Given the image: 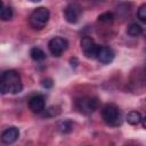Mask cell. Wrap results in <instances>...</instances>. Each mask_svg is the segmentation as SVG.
Wrapping results in <instances>:
<instances>
[{"mask_svg":"<svg viewBox=\"0 0 146 146\" xmlns=\"http://www.w3.org/2000/svg\"><path fill=\"white\" fill-rule=\"evenodd\" d=\"M23 89L22 80L17 71L8 70L1 74L0 91L1 94H18Z\"/></svg>","mask_w":146,"mask_h":146,"instance_id":"1","label":"cell"},{"mask_svg":"<svg viewBox=\"0 0 146 146\" xmlns=\"http://www.w3.org/2000/svg\"><path fill=\"white\" fill-rule=\"evenodd\" d=\"M102 117L104 122L111 127H117L122 123V114L119 107L114 104H106L103 107Z\"/></svg>","mask_w":146,"mask_h":146,"instance_id":"2","label":"cell"},{"mask_svg":"<svg viewBox=\"0 0 146 146\" xmlns=\"http://www.w3.org/2000/svg\"><path fill=\"white\" fill-rule=\"evenodd\" d=\"M49 16H50V14H49L48 8L38 7L30 15V24L33 29L41 30L47 25V23L49 21Z\"/></svg>","mask_w":146,"mask_h":146,"instance_id":"3","label":"cell"},{"mask_svg":"<svg viewBox=\"0 0 146 146\" xmlns=\"http://www.w3.org/2000/svg\"><path fill=\"white\" fill-rule=\"evenodd\" d=\"M75 105L82 114H91L98 107V99L96 97H81L76 99Z\"/></svg>","mask_w":146,"mask_h":146,"instance_id":"4","label":"cell"},{"mask_svg":"<svg viewBox=\"0 0 146 146\" xmlns=\"http://www.w3.org/2000/svg\"><path fill=\"white\" fill-rule=\"evenodd\" d=\"M80 46L81 49L84 54V56L89 59H97V55H98V50H99V46L97 43H95V41L89 38V36H83L80 41Z\"/></svg>","mask_w":146,"mask_h":146,"instance_id":"5","label":"cell"},{"mask_svg":"<svg viewBox=\"0 0 146 146\" xmlns=\"http://www.w3.org/2000/svg\"><path fill=\"white\" fill-rule=\"evenodd\" d=\"M67 47H68L67 40L64 39V38H60V36L52 38L48 43V49H49L50 54L55 57L62 56L63 52L67 49Z\"/></svg>","mask_w":146,"mask_h":146,"instance_id":"6","label":"cell"},{"mask_svg":"<svg viewBox=\"0 0 146 146\" xmlns=\"http://www.w3.org/2000/svg\"><path fill=\"white\" fill-rule=\"evenodd\" d=\"M82 14V8L80 5L78 3H68L65 9H64V17L66 19V22L71 23V24H75L79 22L80 17Z\"/></svg>","mask_w":146,"mask_h":146,"instance_id":"7","label":"cell"},{"mask_svg":"<svg viewBox=\"0 0 146 146\" xmlns=\"http://www.w3.org/2000/svg\"><path fill=\"white\" fill-rule=\"evenodd\" d=\"M29 108L36 114H40L46 108V99L41 95H35L30 98L29 100Z\"/></svg>","mask_w":146,"mask_h":146,"instance_id":"8","label":"cell"},{"mask_svg":"<svg viewBox=\"0 0 146 146\" xmlns=\"http://www.w3.org/2000/svg\"><path fill=\"white\" fill-rule=\"evenodd\" d=\"M115 57V54L113 51L112 48L106 47V46H99V50H98V55H97V59L100 64H110L113 62Z\"/></svg>","mask_w":146,"mask_h":146,"instance_id":"9","label":"cell"},{"mask_svg":"<svg viewBox=\"0 0 146 146\" xmlns=\"http://www.w3.org/2000/svg\"><path fill=\"white\" fill-rule=\"evenodd\" d=\"M19 137V130L16 127H9L7 128L2 135H1V141L6 145H10L15 143Z\"/></svg>","mask_w":146,"mask_h":146,"instance_id":"10","label":"cell"},{"mask_svg":"<svg viewBox=\"0 0 146 146\" xmlns=\"http://www.w3.org/2000/svg\"><path fill=\"white\" fill-rule=\"evenodd\" d=\"M141 119H143L141 114H140L139 112H137V111H131V112H129V113L127 114V116H125L127 122H128L129 124H131V125H137V124H139V123L141 122Z\"/></svg>","mask_w":146,"mask_h":146,"instance_id":"11","label":"cell"},{"mask_svg":"<svg viewBox=\"0 0 146 146\" xmlns=\"http://www.w3.org/2000/svg\"><path fill=\"white\" fill-rule=\"evenodd\" d=\"M30 56L35 62H42L46 59V52L38 47H34L30 50Z\"/></svg>","mask_w":146,"mask_h":146,"instance_id":"12","label":"cell"},{"mask_svg":"<svg viewBox=\"0 0 146 146\" xmlns=\"http://www.w3.org/2000/svg\"><path fill=\"white\" fill-rule=\"evenodd\" d=\"M13 8L10 6H6L3 2H1V10H0V18L6 22V21H9L13 17Z\"/></svg>","mask_w":146,"mask_h":146,"instance_id":"13","label":"cell"},{"mask_svg":"<svg viewBox=\"0 0 146 146\" xmlns=\"http://www.w3.org/2000/svg\"><path fill=\"white\" fill-rule=\"evenodd\" d=\"M141 33H143V27L137 23H131L127 29V34L132 38L139 36Z\"/></svg>","mask_w":146,"mask_h":146,"instance_id":"14","label":"cell"},{"mask_svg":"<svg viewBox=\"0 0 146 146\" xmlns=\"http://www.w3.org/2000/svg\"><path fill=\"white\" fill-rule=\"evenodd\" d=\"M58 130L62 132V133H70L72 130H73V123L71 121H62L58 123Z\"/></svg>","mask_w":146,"mask_h":146,"instance_id":"15","label":"cell"},{"mask_svg":"<svg viewBox=\"0 0 146 146\" xmlns=\"http://www.w3.org/2000/svg\"><path fill=\"white\" fill-rule=\"evenodd\" d=\"M114 18H115V16H114V14L112 11H105V13H103V14H100L98 16V21L100 23H104V24L112 23L114 21Z\"/></svg>","mask_w":146,"mask_h":146,"instance_id":"16","label":"cell"},{"mask_svg":"<svg viewBox=\"0 0 146 146\" xmlns=\"http://www.w3.org/2000/svg\"><path fill=\"white\" fill-rule=\"evenodd\" d=\"M44 116L47 117H51V116H56L60 113V108L58 106H50L48 108H44V111L42 112Z\"/></svg>","mask_w":146,"mask_h":146,"instance_id":"17","label":"cell"},{"mask_svg":"<svg viewBox=\"0 0 146 146\" xmlns=\"http://www.w3.org/2000/svg\"><path fill=\"white\" fill-rule=\"evenodd\" d=\"M137 16L139 18V21H141L143 23L146 24V3H143L138 10H137Z\"/></svg>","mask_w":146,"mask_h":146,"instance_id":"18","label":"cell"},{"mask_svg":"<svg viewBox=\"0 0 146 146\" xmlns=\"http://www.w3.org/2000/svg\"><path fill=\"white\" fill-rule=\"evenodd\" d=\"M41 84H42L43 88H46V89H50V88L54 86V82H52L51 79H44V80H42Z\"/></svg>","mask_w":146,"mask_h":146,"instance_id":"19","label":"cell"},{"mask_svg":"<svg viewBox=\"0 0 146 146\" xmlns=\"http://www.w3.org/2000/svg\"><path fill=\"white\" fill-rule=\"evenodd\" d=\"M141 124H143V128L146 129V116L141 119Z\"/></svg>","mask_w":146,"mask_h":146,"instance_id":"20","label":"cell"},{"mask_svg":"<svg viewBox=\"0 0 146 146\" xmlns=\"http://www.w3.org/2000/svg\"><path fill=\"white\" fill-rule=\"evenodd\" d=\"M90 1H94V2H102V1H104V0H90Z\"/></svg>","mask_w":146,"mask_h":146,"instance_id":"21","label":"cell"},{"mask_svg":"<svg viewBox=\"0 0 146 146\" xmlns=\"http://www.w3.org/2000/svg\"><path fill=\"white\" fill-rule=\"evenodd\" d=\"M30 1H32V2H39V1H41V0H30Z\"/></svg>","mask_w":146,"mask_h":146,"instance_id":"22","label":"cell"}]
</instances>
